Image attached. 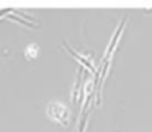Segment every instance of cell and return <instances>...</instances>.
I'll list each match as a JSON object with an SVG mask.
<instances>
[{
	"instance_id": "2",
	"label": "cell",
	"mask_w": 152,
	"mask_h": 132,
	"mask_svg": "<svg viewBox=\"0 0 152 132\" xmlns=\"http://www.w3.org/2000/svg\"><path fill=\"white\" fill-rule=\"evenodd\" d=\"M36 52H38V46L31 44V46L26 49V57H28V59H33V57L36 56Z\"/></svg>"
},
{
	"instance_id": "1",
	"label": "cell",
	"mask_w": 152,
	"mask_h": 132,
	"mask_svg": "<svg viewBox=\"0 0 152 132\" xmlns=\"http://www.w3.org/2000/svg\"><path fill=\"white\" fill-rule=\"evenodd\" d=\"M48 114L51 116V119H54L59 124H67V117H69V112H67L66 106H62L61 103H53L48 108Z\"/></svg>"
}]
</instances>
